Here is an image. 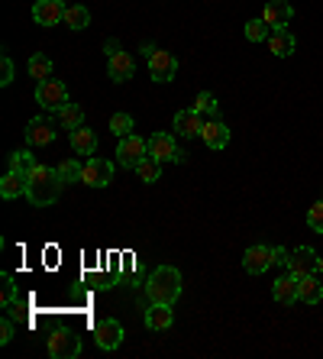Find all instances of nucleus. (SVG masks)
Segmentation results:
<instances>
[{
    "label": "nucleus",
    "instance_id": "f257e3e1",
    "mask_svg": "<svg viewBox=\"0 0 323 359\" xmlns=\"http://www.w3.org/2000/svg\"><path fill=\"white\" fill-rule=\"evenodd\" d=\"M62 188H65V182H62V175H58V168L36 165L33 172H29L26 198H29V204H36V208H49V204H55L58 201Z\"/></svg>",
    "mask_w": 323,
    "mask_h": 359
},
{
    "label": "nucleus",
    "instance_id": "f03ea898",
    "mask_svg": "<svg viewBox=\"0 0 323 359\" xmlns=\"http://www.w3.org/2000/svg\"><path fill=\"white\" fill-rule=\"evenodd\" d=\"M146 292H149V301H156V304H174L178 294H181V272L174 266H158L149 276Z\"/></svg>",
    "mask_w": 323,
    "mask_h": 359
},
{
    "label": "nucleus",
    "instance_id": "7ed1b4c3",
    "mask_svg": "<svg viewBox=\"0 0 323 359\" xmlns=\"http://www.w3.org/2000/svg\"><path fill=\"white\" fill-rule=\"evenodd\" d=\"M36 104H39L42 110H49V114L62 110L65 104H71V100H68L65 81H55V78H46V81H39V84H36Z\"/></svg>",
    "mask_w": 323,
    "mask_h": 359
},
{
    "label": "nucleus",
    "instance_id": "20e7f679",
    "mask_svg": "<svg viewBox=\"0 0 323 359\" xmlns=\"http://www.w3.org/2000/svg\"><path fill=\"white\" fill-rule=\"evenodd\" d=\"M149 156V142L142 140V136L136 133H126L120 136V146H116V162L123 168H136L142 159Z\"/></svg>",
    "mask_w": 323,
    "mask_h": 359
},
{
    "label": "nucleus",
    "instance_id": "39448f33",
    "mask_svg": "<svg viewBox=\"0 0 323 359\" xmlns=\"http://www.w3.org/2000/svg\"><path fill=\"white\" fill-rule=\"evenodd\" d=\"M174 75H178V59L165 49H152V55H149V78L152 81L165 84V81H174Z\"/></svg>",
    "mask_w": 323,
    "mask_h": 359
},
{
    "label": "nucleus",
    "instance_id": "423d86ee",
    "mask_svg": "<svg viewBox=\"0 0 323 359\" xmlns=\"http://www.w3.org/2000/svg\"><path fill=\"white\" fill-rule=\"evenodd\" d=\"M81 353V337L75 330H55L49 337V356L52 359H75Z\"/></svg>",
    "mask_w": 323,
    "mask_h": 359
},
{
    "label": "nucleus",
    "instance_id": "0eeeda50",
    "mask_svg": "<svg viewBox=\"0 0 323 359\" xmlns=\"http://www.w3.org/2000/svg\"><path fill=\"white\" fill-rule=\"evenodd\" d=\"M81 182L88 184V188H107L110 182H114V162L110 159H88L84 162V175Z\"/></svg>",
    "mask_w": 323,
    "mask_h": 359
},
{
    "label": "nucleus",
    "instance_id": "6e6552de",
    "mask_svg": "<svg viewBox=\"0 0 323 359\" xmlns=\"http://www.w3.org/2000/svg\"><path fill=\"white\" fill-rule=\"evenodd\" d=\"M149 156L158 159L162 165H165V162H181L184 159V152L174 146V140L168 133H152L149 136Z\"/></svg>",
    "mask_w": 323,
    "mask_h": 359
},
{
    "label": "nucleus",
    "instance_id": "1a4fd4ad",
    "mask_svg": "<svg viewBox=\"0 0 323 359\" xmlns=\"http://www.w3.org/2000/svg\"><path fill=\"white\" fill-rule=\"evenodd\" d=\"M272 266H275V259H272V246H262V243L249 246L246 256H242V269H246L249 276H262V272H268Z\"/></svg>",
    "mask_w": 323,
    "mask_h": 359
},
{
    "label": "nucleus",
    "instance_id": "9d476101",
    "mask_svg": "<svg viewBox=\"0 0 323 359\" xmlns=\"http://www.w3.org/2000/svg\"><path fill=\"white\" fill-rule=\"evenodd\" d=\"M94 340H97V346L100 350H116L120 343H123V324L120 320H114V318H107V320H97V327H94Z\"/></svg>",
    "mask_w": 323,
    "mask_h": 359
},
{
    "label": "nucleus",
    "instance_id": "9b49d317",
    "mask_svg": "<svg viewBox=\"0 0 323 359\" xmlns=\"http://www.w3.org/2000/svg\"><path fill=\"white\" fill-rule=\"evenodd\" d=\"M317 262H320V256H317L310 246H298V250L288 256V272H291V276H298V278L314 276V272H317Z\"/></svg>",
    "mask_w": 323,
    "mask_h": 359
},
{
    "label": "nucleus",
    "instance_id": "f8f14e48",
    "mask_svg": "<svg viewBox=\"0 0 323 359\" xmlns=\"http://www.w3.org/2000/svg\"><path fill=\"white\" fill-rule=\"evenodd\" d=\"M65 4L62 0H36L33 4V20L39 26H58L65 20Z\"/></svg>",
    "mask_w": 323,
    "mask_h": 359
},
{
    "label": "nucleus",
    "instance_id": "ddd939ff",
    "mask_svg": "<svg viewBox=\"0 0 323 359\" xmlns=\"http://www.w3.org/2000/svg\"><path fill=\"white\" fill-rule=\"evenodd\" d=\"M133 72H136V62H133V55L130 52H114L107 59V75H110V81H116V84H123V81H130L133 78Z\"/></svg>",
    "mask_w": 323,
    "mask_h": 359
},
{
    "label": "nucleus",
    "instance_id": "4468645a",
    "mask_svg": "<svg viewBox=\"0 0 323 359\" xmlns=\"http://www.w3.org/2000/svg\"><path fill=\"white\" fill-rule=\"evenodd\" d=\"M55 140V123L49 117H33L26 123V142L29 146H49Z\"/></svg>",
    "mask_w": 323,
    "mask_h": 359
},
{
    "label": "nucleus",
    "instance_id": "2eb2a0df",
    "mask_svg": "<svg viewBox=\"0 0 323 359\" xmlns=\"http://www.w3.org/2000/svg\"><path fill=\"white\" fill-rule=\"evenodd\" d=\"M294 17V7H291L288 0H268L266 10H262V20H266L272 29H284Z\"/></svg>",
    "mask_w": 323,
    "mask_h": 359
},
{
    "label": "nucleus",
    "instance_id": "dca6fc26",
    "mask_svg": "<svg viewBox=\"0 0 323 359\" xmlns=\"http://www.w3.org/2000/svg\"><path fill=\"white\" fill-rule=\"evenodd\" d=\"M200 140L207 142V149H226V142H230V130L220 117H210V123H204L200 130Z\"/></svg>",
    "mask_w": 323,
    "mask_h": 359
},
{
    "label": "nucleus",
    "instance_id": "f3484780",
    "mask_svg": "<svg viewBox=\"0 0 323 359\" xmlns=\"http://www.w3.org/2000/svg\"><path fill=\"white\" fill-rule=\"evenodd\" d=\"M298 292H301V278L291 276V272L272 285V298L278 301V304H294V301H298Z\"/></svg>",
    "mask_w": 323,
    "mask_h": 359
},
{
    "label": "nucleus",
    "instance_id": "a211bd4d",
    "mask_svg": "<svg viewBox=\"0 0 323 359\" xmlns=\"http://www.w3.org/2000/svg\"><path fill=\"white\" fill-rule=\"evenodd\" d=\"M26 188H29V175H23V172H10L7 168V175L0 178V194H4L7 201L23 198Z\"/></svg>",
    "mask_w": 323,
    "mask_h": 359
},
{
    "label": "nucleus",
    "instance_id": "6ab92c4d",
    "mask_svg": "<svg viewBox=\"0 0 323 359\" xmlns=\"http://www.w3.org/2000/svg\"><path fill=\"white\" fill-rule=\"evenodd\" d=\"M172 324H174L172 304H156V301H152L149 311H146V327H149V330H168Z\"/></svg>",
    "mask_w": 323,
    "mask_h": 359
},
{
    "label": "nucleus",
    "instance_id": "aec40b11",
    "mask_svg": "<svg viewBox=\"0 0 323 359\" xmlns=\"http://www.w3.org/2000/svg\"><path fill=\"white\" fill-rule=\"evenodd\" d=\"M200 130H204V120H200L198 110H178V114H174V133L200 136Z\"/></svg>",
    "mask_w": 323,
    "mask_h": 359
},
{
    "label": "nucleus",
    "instance_id": "412c9836",
    "mask_svg": "<svg viewBox=\"0 0 323 359\" xmlns=\"http://www.w3.org/2000/svg\"><path fill=\"white\" fill-rule=\"evenodd\" d=\"M71 149H75L78 156H94V152H97V133L88 130V126L71 130Z\"/></svg>",
    "mask_w": 323,
    "mask_h": 359
},
{
    "label": "nucleus",
    "instance_id": "4be33fe9",
    "mask_svg": "<svg viewBox=\"0 0 323 359\" xmlns=\"http://www.w3.org/2000/svg\"><path fill=\"white\" fill-rule=\"evenodd\" d=\"M294 36L288 33V29H272V36H268V49H272V55H278V59H288V55H294Z\"/></svg>",
    "mask_w": 323,
    "mask_h": 359
},
{
    "label": "nucleus",
    "instance_id": "5701e85b",
    "mask_svg": "<svg viewBox=\"0 0 323 359\" xmlns=\"http://www.w3.org/2000/svg\"><path fill=\"white\" fill-rule=\"evenodd\" d=\"M298 301H304V304H320V301H323V285H320V278H317V276H304V278H301Z\"/></svg>",
    "mask_w": 323,
    "mask_h": 359
},
{
    "label": "nucleus",
    "instance_id": "b1692460",
    "mask_svg": "<svg viewBox=\"0 0 323 359\" xmlns=\"http://www.w3.org/2000/svg\"><path fill=\"white\" fill-rule=\"evenodd\" d=\"M55 120L62 126H65L68 133H71V130H78V126H84V110L78 107V104H65V107L62 110H55Z\"/></svg>",
    "mask_w": 323,
    "mask_h": 359
},
{
    "label": "nucleus",
    "instance_id": "393cba45",
    "mask_svg": "<svg viewBox=\"0 0 323 359\" xmlns=\"http://www.w3.org/2000/svg\"><path fill=\"white\" fill-rule=\"evenodd\" d=\"M65 23L75 29V33H81V29H88L91 26V10L81 7V4H71V7L65 10Z\"/></svg>",
    "mask_w": 323,
    "mask_h": 359
},
{
    "label": "nucleus",
    "instance_id": "a878e982",
    "mask_svg": "<svg viewBox=\"0 0 323 359\" xmlns=\"http://www.w3.org/2000/svg\"><path fill=\"white\" fill-rule=\"evenodd\" d=\"M13 304H17V282H13L10 272H4V276H0V308L10 311Z\"/></svg>",
    "mask_w": 323,
    "mask_h": 359
},
{
    "label": "nucleus",
    "instance_id": "bb28decb",
    "mask_svg": "<svg viewBox=\"0 0 323 359\" xmlns=\"http://www.w3.org/2000/svg\"><path fill=\"white\" fill-rule=\"evenodd\" d=\"M133 172H136V175H139L146 184H152V182H158V178H162V162L152 159V156H146V159H142L139 165L133 168Z\"/></svg>",
    "mask_w": 323,
    "mask_h": 359
},
{
    "label": "nucleus",
    "instance_id": "cd10ccee",
    "mask_svg": "<svg viewBox=\"0 0 323 359\" xmlns=\"http://www.w3.org/2000/svg\"><path fill=\"white\" fill-rule=\"evenodd\" d=\"M29 75L36 78V81H46V78L52 75V59H46V55H29Z\"/></svg>",
    "mask_w": 323,
    "mask_h": 359
},
{
    "label": "nucleus",
    "instance_id": "c85d7f7f",
    "mask_svg": "<svg viewBox=\"0 0 323 359\" xmlns=\"http://www.w3.org/2000/svg\"><path fill=\"white\" fill-rule=\"evenodd\" d=\"M268 36H272V26H268L266 20H249L246 23V39L249 42H266Z\"/></svg>",
    "mask_w": 323,
    "mask_h": 359
},
{
    "label": "nucleus",
    "instance_id": "c756f323",
    "mask_svg": "<svg viewBox=\"0 0 323 359\" xmlns=\"http://www.w3.org/2000/svg\"><path fill=\"white\" fill-rule=\"evenodd\" d=\"M58 175H62V182L65 184H71V182H81V175H84V165L78 159H65L62 165H58Z\"/></svg>",
    "mask_w": 323,
    "mask_h": 359
},
{
    "label": "nucleus",
    "instance_id": "7c9ffc66",
    "mask_svg": "<svg viewBox=\"0 0 323 359\" xmlns=\"http://www.w3.org/2000/svg\"><path fill=\"white\" fill-rule=\"evenodd\" d=\"M36 165H39V162H36L26 149H23V152H13V156H10V172H23V175H29Z\"/></svg>",
    "mask_w": 323,
    "mask_h": 359
},
{
    "label": "nucleus",
    "instance_id": "2f4dec72",
    "mask_svg": "<svg viewBox=\"0 0 323 359\" xmlns=\"http://www.w3.org/2000/svg\"><path fill=\"white\" fill-rule=\"evenodd\" d=\"M194 110H198V114H207V117H220V104H217V97L210 91H200L198 94V104H194Z\"/></svg>",
    "mask_w": 323,
    "mask_h": 359
},
{
    "label": "nucleus",
    "instance_id": "473e14b6",
    "mask_svg": "<svg viewBox=\"0 0 323 359\" xmlns=\"http://www.w3.org/2000/svg\"><path fill=\"white\" fill-rule=\"evenodd\" d=\"M110 133L114 136L133 133V117H130V114H114V117H110Z\"/></svg>",
    "mask_w": 323,
    "mask_h": 359
},
{
    "label": "nucleus",
    "instance_id": "72a5a7b5",
    "mask_svg": "<svg viewBox=\"0 0 323 359\" xmlns=\"http://www.w3.org/2000/svg\"><path fill=\"white\" fill-rule=\"evenodd\" d=\"M307 226H310V230H317V233H323V198L317 201L310 210H307Z\"/></svg>",
    "mask_w": 323,
    "mask_h": 359
},
{
    "label": "nucleus",
    "instance_id": "f704fd0d",
    "mask_svg": "<svg viewBox=\"0 0 323 359\" xmlns=\"http://www.w3.org/2000/svg\"><path fill=\"white\" fill-rule=\"evenodd\" d=\"M10 81H13V62H10V55H0V84L7 88Z\"/></svg>",
    "mask_w": 323,
    "mask_h": 359
},
{
    "label": "nucleus",
    "instance_id": "c9c22d12",
    "mask_svg": "<svg viewBox=\"0 0 323 359\" xmlns=\"http://www.w3.org/2000/svg\"><path fill=\"white\" fill-rule=\"evenodd\" d=\"M13 330H17V327H13V320H10V318L0 320V343H4V346L13 340Z\"/></svg>",
    "mask_w": 323,
    "mask_h": 359
},
{
    "label": "nucleus",
    "instance_id": "e433bc0d",
    "mask_svg": "<svg viewBox=\"0 0 323 359\" xmlns=\"http://www.w3.org/2000/svg\"><path fill=\"white\" fill-rule=\"evenodd\" d=\"M288 256H291V252L284 250V246H272V259H275V266H288Z\"/></svg>",
    "mask_w": 323,
    "mask_h": 359
},
{
    "label": "nucleus",
    "instance_id": "4c0bfd02",
    "mask_svg": "<svg viewBox=\"0 0 323 359\" xmlns=\"http://www.w3.org/2000/svg\"><path fill=\"white\" fill-rule=\"evenodd\" d=\"M317 272H320V276H323V256H320V262H317Z\"/></svg>",
    "mask_w": 323,
    "mask_h": 359
}]
</instances>
